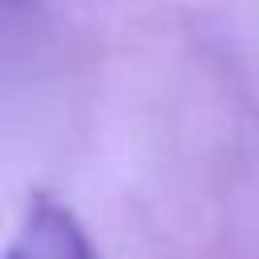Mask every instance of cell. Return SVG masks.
Returning <instances> with one entry per match:
<instances>
[{
  "instance_id": "1",
  "label": "cell",
  "mask_w": 259,
  "mask_h": 259,
  "mask_svg": "<svg viewBox=\"0 0 259 259\" xmlns=\"http://www.w3.org/2000/svg\"><path fill=\"white\" fill-rule=\"evenodd\" d=\"M4 259H97L81 219L53 194H32Z\"/></svg>"
}]
</instances>
